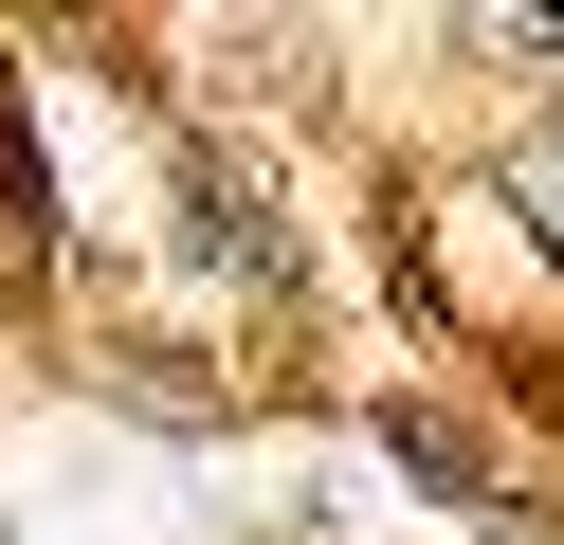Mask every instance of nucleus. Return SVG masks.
Wrapping results in <instances>:
<instances>
[{
    "mask_svg": "<svg viewBox=\"0 0 564 545\" xmlns=\"http://www.w3.org/2000/svg\"><path fill=\"white\" fill-rule=\"evenodd\" d=\"M55 254V182H37V128H19V91H0V273H37Z\"/></svg>",
    "mask_w": 564,
    "mask_h": 545,
    "instance_id": "f257e3e1",
    "label": "nucleus"
}]
</instances>
